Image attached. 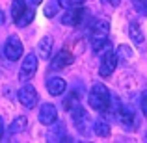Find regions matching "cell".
Listing matches in <instances>:
<instances>
[{"mask_svg":"<svg viewBox=\"0 0 147 143\" xmlns=\"http://www.w3.org/2000/svg\"><path fill=\"white\" fill-rule=\"evenodd\" d=\"M88 102L93 108L95 111H106V108L110 106V93H108L106 86L102 84H95L90 91V97H88Z\"/></svg>","mask_w":147,"mask_h":143,"instance_id":"6da1fadb","label":"cell"},{"mask_svg":"<svg viewBox=\"0 0 147 143\" xmlns=\"http://www.w3.org/2000/svg\"><path fill=\"white\" fill-rule=\"evenodd\" d=\"M108 32H110V24H108L106 19L97 21L93 24V28H91V48L95 52H99L108 43Z\"/></svg>","mask_w":147,"mask_h":143,"instance_id":"7a4b0ae2","label":"cell"},{"mask_svg":"<svg viewBox=\"0 0 147 143\" xmlns=\"http://www.w3.org/2000/svg\"><path fill=\"white\" fill-rule=\"evenodd\" d=\"M17 97H19V102H21L24 108H28V110H32V108L37 104V99H39L36 87H34L32 84H24V86L19 89Z\"/></svg>","mask_w":147,"mask_h":143,"instance_id":"3957f363","label":"cell"},{"mask_svg":"<svg viewBox=\"0 0 147 143\" xmlns=\"http://www.w3.org/2000/svg\"><path fill=\"white\" fill-rule=\"evenodd\" d=\"M22 52H24V48H22L21 39H19L17 36L7 37L6 45H4V54H6L7 60H9V61H17L19 58L22 56Z\"/></svg>","mask_w":147,"mask_h":143,"instance_id":"277c9868","label":"cell"},{"mask_svg":"<svg viewBox=\"0 0 147 143\" xmlns=\"http://www.w3.org/2000/svg\"><path fill=\"white\" fill-rule=\"evenodd\" d=\"M115 65H117V54L114 52L112 48H108L106 52L102 54V58H100V67H99V75L100 76H110L112 73L115 71Z\"/></svg>","mask_w":147,"mask_h":143,"instance_id":"5b68a950","label":"cell"},{"mask_svg":"<svg viewBox=\"0 0 147 143\" xmlns=\"http://www.w3.org/2000/svg\"><path fill=\"white\" fill-rule=\"evenodd\" d=\"M36 71H37V56L36 54H26L24 61H22V65H21V71H19V80H21V82L30 80L36 75Z\"/></svg>","mask_w":147,"mask_h":143,"instance_id":"8992f818","label":"cell"},{"mask_svg":"<svg viewBox=\"0 0 147 143\" xmlns=\"http://www.w3.org/2000/svg\"><path fill=\"white\" fill-rule=\"evenodd\" d=\"M71 117H73L75 126L78 128V132L86 136V134H88V123H90V117H88V113L84 111V108L80 106V104H76L75 108H71Z\"/></svg>","mask_w":147,"mask_h":143,"instance_id":"52a82bcc","label":"cell"},{"mask_svg":"<svg viewBox=\"0 0 147 143\" xmlns=\"http://www.w3.org/2000/svg\"><path fill=\"white\" fill-rule=\"evenodd\" d=\"M84 15H86V11H84V7H80V6L67 7V13L63 15L61 22H63L65 26H78V24H82Z\"/></svg>","mask_w":147,"mask_h":143,"instance_id":"ba28073f","label":"cell"},{"mask_svg":"<svg viewBox=\"0 0 147 143\" xmlns=\"http://www.w3.org/2000/svg\"><path fill=\"white\" fill-rule=\"evenodd\" d=\"M58 121V110L54 104L50 102H45L41 104L39 108V123L41 125H52V123Z\"/></svg>","mask_w":147,"mask_h":143,"instance_id":"9c48e42d","label":"cell"},{"mask_svg":"<svg viewBox=\"0 0 147 143\" xmlns=\"http://www.w3.org/2000/svg\"><path fill=\"white\" fill-rule=\"evenodd\" d=\"M73 54L69 52V50H65V48H61L60 52L56 54V58L52 60V63H50V69L52 71H63L65 67H69V65L73 63Z\"/></svg>","mask_w":147,"mask_h":143,"instance_id":"30bf717a","label":"cell"},{"mask_svg":"<svg viewBox=\"0 0 147 143\" xmlns=\"http://www.w3.org/2000/svg\"><path fill=\"white\" fill-rule=\"evenodd\" d=\"M65 87H67V84H65V80L60 78V76H52V78L47 80V89H49V93L52 97L61 95L65 91Z\"/></svg>","mask_w":147,"mask_h":143,"instance_id":"8fae6325","label":"cell"},{"mask_svg":"<svg viewBox=\"0 0 147 143\" xmlns=\"http://www.w3.org/2000/svg\"><path fill=\"white\" fill-rule=\"evenodd\" d=\"M117 121L121 123L127 130H132L134 126H136V115H134L132 108H130V110H123L121 108V111H119V115H117Z\"/></svg>","mask_w":147,"mask_h":143,"instance_id":"7c38bea8","label":"cell"},{"mask_svg":"<svg viewBox=\"0 0 147 143\" xmlns=\"http://www.w3.org/2000/svg\"><path fill=\"white\" fill-rule=\"evenodd\" d=\"M52 125H54V123H52ZM63 136H65V125H63V123H58V125H54L52 128L49 130L47 140L50 143H58V141L63 140Z\"/></svg>","mask_w":147,"mask_h":143,"instance_id":"4fadbf2b","label":"cell"},{"mask_svg":"<svg viewBox=\"0 0 147 143\" xmlns=\"http://www.w3.org/2000/svg\"><path fill=\"white\" fill-rule=\"evenodd\" d=\"M26 9H28V6H26L24 0H13V4H11V19L15 21V24L21 21V17L24 15Z\"/></svg>","mask_w":147,"mask_h":143,"instance_id":"5bb4252c","label":"cell"},{"mask_svg":"<svg viewBox=\"0 0 147 143\" xmlns=\"http://www.w3.org/2000/svg\"><path fill=\"white\" fill-rule=\"evenodd\" d=\"M37 48H39V56H41V60H49V58H50V52H52V37L45 36L43 39L39 41Z\"/></svg>","mask_w":147,"mask_h":143,"instance_id":"9a60e30c","label":"cell"},{"mask_svg":"<svg viewBox=\"0 0 147 143\" xmlns=\"http://www.w3.org/2000/svg\"><path fill=\"white\" fill-rule=\"evenodd\" d=\"M129 34H130V39H132L136 45H142V43H144V32H142V28H140V24H138V21H130Z\"/></svg>","mask_w":147,"mask_h":143,"instance_id":"2e32d148","label":"cell"},{"mask_svg":"<svg viewBox=\"0 0 147 143\" xmlns=\"http://www.w3.org/2000/svg\"><path fill=\"white\" fill-rule=\"evenodd\" d=\"M26 126H28V119H26L24 115H19V117L9 125V132L11 134H19V132H22Z\"/></svg>","mask_w":147,"mask_h":143,"instance_id":"e0dca14e","label":"cell"},{"mask_svg":"<svg viewBox=\"0 0 147 143\" xmlns=\"http://www.w3.org/2000/svg\"><path fill=\"white\" fill-rule=\"evenodd\" d=\"M93 128H95V134L100 138H108L110 136V125H108L104 119H99V121H95V125H93Z\"/></svg>","mask_w":147,"mask_h":143,"instance_id":"ac0fdd59","label":"cell"},{"mask_svg":"<svg viewBox=\"0 0 147 143\" xmlns=\"http://www.w3.org/2000/svg\"><path fill=\"white\" fill-rule=\"evenodd\" d=\"M32 19H34V9H30V7H28V9L24 11V15L21 17V21L17 22V26H26L30 21H32Z\"/></svg>","mask_w":147,"mask_h":143,"instance_id":"d6986e66","label":"cell"},{"mask_svg":"<svg viewBox=\"0 0 147 143\" xmlns=\"http://www.w3.org/2000/svg\"><path fill=\"white\" fill-rule=\"evenodd\" d=\"M58 6H60L58 0H50V2L47 4V7H45V15H47V17H52V15L58 11Z\"/></svg>","mask_w":147,"mask_h":143,"instance_id":"ffe728a7","label":"cell"},{"mask_svg":"<svg viewBox=\"0 0 147 143\" xmlns=\"http://www.w3.org/2000/svg\"><path fill=\"white\" fill-rule=\"evenodd\" d=\"M65 108H67V110H71V108H75L76 106V104H78V99H76V95L75 93H71V95H69L67 97V99H65Z\"/></svg>","mask_w":147,"mask_h":143,"instance_id":"44dd1931","label":"cell"},{"mask_svg":"<svg viewBox=\"0 0 147 143\" xmlns=\"http://www.w3.org/2000/svg\"><path fill=\"white\" fill-rule=\"evenodd\" d=\"M132 2L142 15H147V0H132Z\"/></svg>","mask_w":147,"mask_h":143,"instance_id":"7402d4cb","label":"cell"},{"mask_svg":"<svg viewBox=\"0 0 147 143\" xmlns=\"http://www.w3.org/2000/svg\"><path fill=\"white\" fill-rule=\"evenodd\" d=\"M117 52L121 54V56L125 58V60H129V58L132 56V50H130L129 47H127V45H119V47H117Z\"/></svg>","mask_w":147,"mask_h":143,"instance_id":"603a6c76","label":"cell"},{"mask_svg":"<svg viewBox=\"0 0 147 143\" xmlns=\"http://www.w3.org/2000/svg\"><path fill=\"white\" fill-rule=\"evenodd\" d=\"M84 0H58V4L63 7H73V6H80Z\"/></svg>","mask_w":147,"mask_h":143,"instance_id":"cb8c5ba5","label":"cell"},{"mask_svg":"<svg viewBox=\"0 0 147 143\" xmlns=\"http://www.w3.org/2000/svg\"><path fill=\"white\" fill-rule=\"evenodd\" d=\"M142 110H144L145 117H147V89L142 93Z\"/></svg>","mask_w":147,"mask_h":143,"instance_id":"d4e9b609","label":"cell"},{"mask_svg":"<svg viewBox=\"0 0 147 143\" xmlns=\"http://www.w3.org/2000/svg\"><path fill=\"white\" fill-rule=\"evenodd\" d=\"M108 2H110L112 6H119V4H121V0H108Z\"/></svg>","mask_w":147,"mask_h":143,"instance_id":"484cf974","label":"cell"},{"mask_svg":"<svg viewBox=\"0 0 147 143\" xmlns=\"http://www.w3.org/2000/svg\"><path fill=\"white\" fill-rule=\"evenodd\" d=\"M2 22H4V13L0 11V24H2Z\"/></svg>","mask_w":147,"mask_h":143,"instance_id":"4316f807","label":"cell"},{"mask_svg":"<svg viewBox=\"0 0 147 143\" xmlns=\"http://www.w3.org/2000/svg\"><path fill=\"white\" fill-rule=\"evenodd\" d=\"M2 132H4V128H2V121H0V138H2Z\"/></svg>","mask_w":147,"mask_h":143,"instance_id":"83f0119b","label":"cell"},{"mask_svg":"<svg viewBox=\"0 0 147 143\" xmlns=\"http://www.w3.org/2000/svg\"><path fill=\"white\" fill-rule=\"evenodd\" d=\"M32 2H34V4H36V6H37V4H41V2H43V0H32Z\"/></svg>","mask_w":147,"mask_h":143,"instance_id":"f1b7e54d","label":"cell"},{"mask_svg":"<svg viewBox=\"0 0 147 143\" xmlns=\"http://www.w3.org/2000/svg\"><path fill=\"white\" fill-rule=\"evenodd\" d=\"M145 140H147V136H145Z\"/></svg>","mask_w":147,"mask_h":143,"instance_id":"f546056e","label":"cell"}]
</instances>
